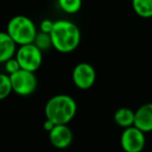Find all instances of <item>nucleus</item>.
<instances>
[{"instance_id":"f257e3e1","label":"nucleus","mask_w":152,"mask_h":152,"mask_svg":"<svg viewBox=\"0 0 152 152\" xmlns=\"http://www.w3.org/2000/svg\"><path fill=\"white\" fill-rule=\"evenodd\" d=\"M50 37L53 48L61 53L73 52L78 47L81 39L78 26L69 20L54 21Z\"/></svg>"},{"instance_id":"f03ea898","label":"nucleus","mask_w":152,"mask_h":152,"mask_svg":"<svg viewBox=\"0 0 152 152\" xmlns=\"http://www.w3.org/2000/svg\"><path fill=\"white\" fill-rule=\"evenodd\" d=\"M77 112V104L74 98L66 94L51 97L45 105V116L55 125H68Z\"/></svg>"},{"instance_id":"7ed1b4c3","label":"nucleus","mask_w":152,"mask_h":152,"mask_svg":"<svg viewBox=\"0 0 152 152\" xmlns=\"http://www.w3.org/2000/svg\"><path fill=\"white\" fill-rule=\"evenodd\" d=\"M7 32L19 46L32 44L38 30L34 21L23 15L13 17L7 25Z\"/></svg>"},{"instance_id":"20e7f679","label":"nucleus","mask_w":152,"mask_h":152,"mask_svg":"<svg viewBox=\"0 0 152 152\" xmlns=\"http://www.w3.org/2000/svg\"><path fill=\"white\" fill-rule=\"evenodd\" d=\"M16 58L21 69L34 73L42 66L43 52L34 43L23 45V46H19L18 48Z\"/></svg>"},{"instance_id":"39448f33","label":"nucleus","mask_w":152,"mask_h":152,"mask_svg":"<svg viewBox=\"0 0 152 152\" xmlns=\"http://www.w3.org/2000/svg\"><path fill=\"white\" fill-rule=\"evenodd\" d=\"M13 86V91L20 96H29L36 91L38 80L34 72L19 70L16 73L10 75Z\"/></svg>"},{"instance_id":"423d86ee","label":"nucleus","mask_w":152,"mask_h":152,"mask_svg":"<svg viewBox=\"0 0 152 152\" xmlns=\"http://www.w3.org/2000/svg\"><path fill=\"white\" fill-rule=\"evenodd\" d=\"M120 145L124 152H142L146 145L145 132L135 126L125 128L121 134Z\"/></svg>"},{"instance_id":"0eeeda50","label":"nucleus","mask_w":152,"mask_h":152,"mask_svg":"<svg viewBox=\"0 0 152 152\" xmlns=\"http://www.w3.org/2000/svg\"><path fill=\"white\" fill-rule=\"evenodd\" d=\"M73 83L80 90H89L95 83L96 71L89 63H79L72 72Z\"/></svg>"},{"instance_id":"6e6552de","label":"nucleus","mask_w":152,"mask_h":152,"mask_svg":"<svg viewBox=\"0 0 152 152\" xmlns=\"http://www.w3.org/2000/svg\"><path fill=\"white\" fill-rule=\"evenodd\" d=\"M49 141L57 149H66L72 144L73 133L68 125H55L49 132Z\"/></svg>"},{"instance_id":"1a4fd4ad","label":"nucleus","mask_w":152,"mask_h":152,"mask_svg":"<svg viewBox=\"0 0 152 152\" xmlns=\"http://www.w3.org/2000/svg\"><path fill=\"white\" fill-rule=\"evenodd\" d=\"M134 126L145 133L152 131V103H145L135 110Z\"/></svg>"},{"instance_id":"9d476101","label":"nucleus","mask_w":152,"mask_h":152,"mask_svg":"<svg viewBox=\"0 0 152 152\" xmlns=\"http://www.w3.org/2000/svg\"><path fill=\"white\" fill-rule=\"evenodd\" d=\"M17 44L9 36L7 31L0 34V61L4 64L9 59L16 57L17 54Z\"/></svg>"},{"instance_id":"9b49d317","label":"nucleus","mask_w":152,"mask_h":152,"mask_svg":"<svg viewBox=\"0 0 152 152\" xmlns=\"http://www.w3.org/2000/svg\"><path fill=\"white\" fill-rule=\"evenodd\" d=\"M135 112L129 107H120L114 114V121L118 126L122 128L134 126Z\"/></svg>"},{"instance_id":"f8f14e48","label":"nucleus","mask_w":152,"mask_h":152,"mask_svg":"<svg viewBox=\"0 0 152 152\" xmlns=\"http://www.w3.org/2000/svg\"><path fill=\"white\" fill-rule=\"evenodd\" d=\"M134 13L144 19L152 18V0H131Z\"/></svg>"},{"instance_id":"ddd939ff","label":"nucleus","mask_w":152,"mask_h":152,"mask_svg":"<svg viewBox=\"0 0 152 152\" xmlns=\"http://www.w3.org/2000/svg\"><path fill=\"white\" fill-rule=\"evenodd\" d=\"M57 3L66 14H76L81 9L83 0H57Z\"/></svg>"},{"instance_id":"4468645a","label":"nucleus","mask_w":152,"mask_h":152,"mask_svg":"<svg viewBox=\"0 0 152 152\" xmlns=\"http://www.w3.org/2000/svg\"><path fill=\"white\" fill-rule=\"evenodd\" d=\"M13 91L11 77L9 74H1L0 75V99L3 100L11 95Z\"/></svg>"},{"instance_id":"2eb2a0df","label":"nucleus","mask_w":152,"mask_h":152,"mask_svg":"<svg viewBox=\"0 0 152 152\" xmlns=\"http://www.w3.org/2000/svg\"><path fill=\"white\" fill-rule=\"evenodd\" d=\"M34 44L40 49L41 51H46L48 50L50 47L52 46V40H51V37L49 34H45V32H38L36 39H34Z\"/></svg>"},{"instance_id":"dca6fc26","label":"nucleus","mask_w":152,"mask_h":152,"mask_svg":"<svg viewBox=\"0 0 152 152\" xmlns=\"http://www.w3.org/2000/svg\"><path fill=\"white\" fill-rule=\"evenodd\" d=\"M4 69L9 75H12V74L16 73V72H18L19 70H21V67H20L17 58L14 57V58H11L7 61H5L4 63Z\"/></svg>"},{"instance_id":"f3484780","label":"nucleus","mask_w":152,"mask_h":152,"mask_svg":"<svg viewBox=\"0 0 152 152\" xmlns=\"http://www.w3.org/2000/svg\"><path fill=\"white\" fill-rule=\"evenodd\" d=\"M53 27H54V22L52 20L49 19H45L43 20L42 22L40 23V29L42 32H45V34H51Z\"/></svg>"},{"instance_id":"a211bd4d","label":"nucleus","mask_w":152,"mask_h":152,"mask_svg":"<svg viewBox=\"0 0 152 152\" xmlns=\"http://www.w3.org/2000/svg\"><path fill=\"white\" fill-rule=\"evenodd\" d=\"M43 126H44L45 130L48 131V133H49L53 128H54L55 124L53 122H51L50 120H47V119H46V120H45V122H44V124H43Z\"/></svg>"}]
</instances>
